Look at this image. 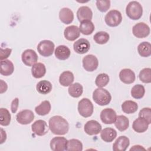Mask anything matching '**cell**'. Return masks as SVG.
<instances>
[{
    "mask_svg": "<svg viewBox=\"0 0 151 151\" xmlns=\"http://www.w3.org/2000/svg\"><path fill=\"white\" fill-rule=\"evenodd\" d=\"M48 124L50 130L56 135H64L67 133L69 130L68 122L60 116H54L51 117Z\"/></svg>",
    "mask_w": 151,
    "mask_h": 151,
    "instance_id": "6da1fadb",
    "label": "cell"
},
{
    "mask_svg": "<svg viewBox=\"0 0 151 151\" xmlns=\"http://www.w3.org/2000/svg\"><path fill=\"white\" fill-rule=\"evenodd\" d=\"M93 99L96 103L103 106L110 103L111 100V96L106 89L98 87L93 91Z\"/></svg>",
    "mask_w": 151,
    "mask_h": 151,
    "instance_id": "7a4b0ae2",
    "label": "cell"
},
{
    "mask_svg": "<svg viewBox=\"0 0 151 151\" xmlns=\"http://www.w3.org/2000/svg\"><path fill=\"white\" fill-rule=\"evenodd\" d=\"M126 13L131 19L137 20L142 16L143 8L139 2L130 1L126 6Z\"/></svg>",
    "mask_w": 151,
    "mask_h": 151,
    "instance_id": "3957f363",
    "label": "cell"
},
{
    "mask_svg": "<svg viewBox=\"0 0 151 151\" xmlns=\"http://www.w3.org/2000/svg\"><path fill=\"white\" fill-rule=\"evenodd\" d=\"M77 108L79 114L83 117H88L91 116L94 110L93 103L87 98H83L79 101Z\"/></svg>",
    "mask_w": 151,
    "mask_h": 151,
    "instance_id": "277c9868",
    "label": "cell"
},
{
    "mask_svg": "<svg viewBox=\"0 0 151 151\" xmlns=\"http://www.w3.org/2000/svg\"><path fill=\"white\" fill-rule=\"evenodd\" d=\"M104 21L108 26L115 27L122 22V16L120 11L115 9L111 10L106 15Z\"/></svg>",
    "mask_w": 151,
    "mask_h": 151,
    "instance_id": "5b68a950",
    "label": "cell"
},
{
    "mask_svg": "<svg viewBox=\"0 0 151 151\" xmlns=\"http://www.w3.org/2000/svg\"><path fill=\"white\" fill-rule=\"evenodd\" d=\"M55 45L52 41L50 40H42L39 42L37 45V50L40 55L43 57L51 56L54 50Z\"/></svg>",
    "mask_w": 151,
    "mask_h": 151,
    "instance_id": "8992f818",
    "label": "cell"
},
{
    "mask_svg": "<svg viewBox=\"0 0 151 151\" xmlns=\"http://www.w3.org/2000/svg\"><path fill=\"white\" fill-rule=\"evenodd\" d=\"M132 32L138 38H145L150 34V28L145 22H139L133 27Z\"/></svg>",
    "mask_w": 151,
    "mask_h": 151,
    "instance_id": "52a82bcc",
    "label": "cell"
},
{
    "mask_svg": "<svg viewBox=\"0 0 151 151\" xmlns=\"http://www.w3.org/2000/svg\"><path fill=\"white\" fill-rule=\"evenodd\" d=\"M82 63L83 67L85 70L90 72L96 70L99 65L97 58L92 54H88L83 57Z\"/></svg>",
    "mask_w": 151,
    "mask_h": 151,
    "instance_id": "ba28073f",
    "label": "cell"
},
{
    "mask_svg": "<svg viewBox=\"0 0 151 151\" xmlns=\"http://www.w3.org/2000/svg\"><path fill=\"white\" fill-rule=\"evenodd\" d=\"M23 63L27 66H32L38 61V55L36 52L32 49L25 50L21 55Z\"/></svg>",
    "mask_w": 151,
    "mask_h": 151,
    "instance_id": "9c48e42d",
    "label": "cell"
},
{
    "mask_svg": "<svg viewBox=\"0 0 151 151\" xmlns=\"http://www.w3.org/2000/svg\"><path fill=\"white\" fill-rule=\"evenodd\" d=\"M34 119V114L30 110H23L16 116L17 121L21 124L25 125L31 123Z\"/></svg>",
    "mask_w": 151,
    "mask_h": 151,
    "instance_id": "30bf717a",
    "label": "cell"
},
{
    "mask_svg": "<svg viewBox=\"0 0 151 151\" xmlns=\"http://www.w3.org/2000/svg\"><path fill=\"white\" fill-rule=\"evenodd\" d=\"M100 117L103 123L106 124H111L114 123L117 117V114L113 109L107 108L101 111Z\"/></svg>",
    "mask_w": 151,
    "mask_h": 151,
    "instance_id": "8fae6325",
    "label": "cell"
},
{
    "mask_svg": "<svg viewBox=\"0 0 151 151\" xmlns=\"http://www.w3.org/2000/svg\"><path fill=\"white\" fill-rule=\"evenodd\" d=\"M48 128L45 121L37 120L31 125V130L37 136H44L48 132Z\"/></svg>",
    "mask_w": 151,
    "mask_h": 151,
    "instance_id": "7c38bea8",
    "label": "cell"
},
{
    "mask_svg": "<svg viewBox=\"0 0 151 151\" xmlns=\"http://www.w3.org/2000/svg\"><path fill=\"white\" fill-rule=\"evenodd\" d=\"M67 141L64 137H54L50 141V148L53 151L66 150Z\"/></svg>",
    "mask_w": 151,
    "mask_h": 151,
    "instance_id": "4fadbf2b",
    "label": "cell"
},
{
    "mask_svg": "<svg viewBox=\"0 0 151 151\" xmlns=\"http://www.w3.org/2000/svg\"><path fill=\"white\" fill-rule=\"evenodd\" d=\"M101 125L96 120H91L88 121L84 126V132L88 135H96L101 130Z\"/></svg>",
    "mask_w": 151,
    "mask_h": 151,
    "instance_id": "5bb4252c",
    "label": "cell"
},
{
    "mask_svg": "<svg viewBox=\"0 0 151 151\" xmlns=\"http://www.w3.org/2000/svg\"><path fill=\"white\" fill-rule=\"evenodd\" d=\"M90 48V42L85 38H80L76 41L73 44L74 50L79 54H83L87 52Z\"/></svg>",
    "mask_w": 151,
    "mask_h": 151,
    "instance_id": "9a60e30c",
    "label": "cell"
},
{
    "mask_svg": "<svg viewBox=\"0 0 151 151\" xmlns=\"http://www.w3.org/2000/svg\"><path fill=\"white\" fill-rule=\"evenodd\" d=\"M119 78L124 84H132L134 81L136 76L131 69L124 68L119 73Z\"/></svg>",
    "mask_w": 151,
    "mask_h": 151,
    "instance_id": "2e32d148",
    "label": "cell"
},
{
    "mask_svg": "<svg viewBox=\"0 0 151 151\" xmlns=\"http://www.w3.org/2000/svg\"><path fill=\"white\" fill-rule=\"evenodd\" d=\"M129 145V139L125 136H120L113 143V150L114 151H125Z\"/></svg>",
    "mask_w": 151,
    "mask_h": 151,
    "instance_id": "e0dca14e",
    "label": "cell"
},
{
    "mask_svg": "<svg viewBox=\"0 0 151 151\" xmlns=\"http://www.w3.org/2000/svg\"><path fill=\"white\" fill-rule=\"evenodd\" d=\"M80 31L79 28L76 25H70L66 27L64 31L65 38L70 41L76 40L80 37Z\"/></svg>",
    "mask_w": 151,
    "mask_h": 151,
    "instance_id": "ac0fdd59",
    "label": "cell"
},
{
    "mask_svg": "<svg viewBox=\"0 0 151 151\" xmlns=\"http://www.w3.org/2000/svg\"><path fill=\"white\" fill-rule=\"evenodd\" d=\"M77 17L80 22L92 19L93 12L91 9L87 6H80L77 12Z\"/></svg>",
    "mask_w": 151,
    "mask_h": 151,
    "instance_id": "d6986e66",
    "label": "cell"
},
{
    "mask_svg": "<svg viewBox=\"0 0 151 151\" xmlns=\"http://www.w3.org/2000/svg\"><path fill=\"white\" fill-rule=\"evenodd\" d=\"M59 18L64 24H71L74 19L73 12L68 8H63L59 12Z\"/></svg>",
    "mask_w": 151,
    "mask_h": 151,
    "instance_id": "ffe728a7",
    "label": "cell"
},
{
    "mask_svg": "<svg viewBox=\"0 0 151 151\" xmlns=\"http://www.w3.org/2000/svg\"><path fill=\"white\" fill-rule=\"evenodd\" d=\"M149 127V124L147 121L141 117L136 119L134 120L132 124L133 129L137 133H143L146 132Z\"/></svg>",
    "mask_w": 151,
    "mask_h": 151,
    "instance_id": "44dd1931",
    "label": "cell"
},
{
    "mask_svg": "<svg viewBox=\"0 0 151 151\" xmlns=\"http://www.w3.org/2000/svg\"><path fill=\"white\" fill-rule=\"evenodd\" d=\"M116 136L117 132L111 127L104 128L100 132V137L105 142H111Z\"/></svg>",
    "mask_w": 151,
    "mask_h": 151,
    "instance_id": "7402d4cb",
    "label": "cell"
},
{
    "mask_svg": "<svg viewBox=\"0 0 151 151\" xmlns=\"http://www.w3.org/2000/svg\"><path fill=\"white\" fill-rule=\"evenodd\" d=\"M55 56L60 60H65L68 59L71 54L70 50L65 45H61L58 46L54 51Z\"/></svg>",
    "mask_w": 151,
    "mask_h": 151,
    "instance_id": "603a6c76",
    "label": "cell"
},
{
    "mask_svg": "<svg viewBox=\"0 0 151 151\" xmlns=\"http://www.w3.org/2000/svg\"><path fill=\"white\" fill-rule=\"evenodd\" d=\"M14 71L13 63L9 60H1V70L0 73L4 76L11 75Z\"/></svg>",
    "mask_w": 151,
    "mask_h": 151,
    "instance_id": "cb8c5ba5",
    "label": "cell"
},
{
    "mask_svg": "<svg viewBox=\"0 0 151 151\" xmlns=\"http://www.w3.org/2000/svg\"><path fill=\"white\" fill-rule=\"evenodd\" d=\"M74 77L72 72L65 71L63 72L59 77V82L64 87L70 86L74 81Z\"/></svg>",
    "mask_w": 151,
    "mask_h": 151,
    "instance_id": "d4e9b609",
    "label": "cell"
},
{
    "mask_svg": "<svg viewBox=\"0 0 151 151\" xmlns=\"http://www.w3.org/2000/svg\"><path fill=\"white\" fill-rule=\"evenodd\" d=\"M31 73L32 76L36 78H40L44 77L46 73L45 65L41 63L34 64L31 68Z\"/></svg>",
    "mask_w": 151,
    "mask_h": 151,
    "instance_id": "484cf974",
    "label": "cell"
},
{
    "mask_svg": "<svg viewBox=\"0 0 151 151\" xmlns=\"http://www.w3.org/2000/svg\"><path fill=\"white\" fill-rule=\"evenodd\" d=\"M115 127L120 132H123L128 129L129 126V119L123 115L117 116L114 122Z\"/></svg>",
    "mask_w": 151,
    "mask_h": 151,
    "instance_id": "4316f807",
    "label": "cell"
},
{
    "mask_svg": "<svg viewBox=\"0 0 151 151\" xmlns=\"http://www.w3.org/2000/svg\"><path fill=\"white\" fill-rule=\"evenodd\" d=\"M94 24L90 20H86L81 22L79 27L80 32L86 35L91 34L94 31Z\"/></svg>",
    "mask_w": 151,
    "mask_h": 151,
    "instance_id": "83f0119b",
    "label": "cell"
},
{
    "mask_svg": "<svg viewBox=\"0 0 151 151\" xmlns=\"http://www.w3.org/2000/svg\"><path fill=\"white\" fill-rule=\"evenodd\" d=\"M52 88L51 83L45 80L39 81L36 86L37 91L41 94H47L51 92Z\"/></svg>",
    "mask_w": 151,
    "mask_h": 151,
    "instance_id": "f1b7e54d",
    "label": "cell"
},
{
    "mask_svg": "<svg viewBox=\"0 0 151 151\" xmlns=\"http://www.w3.org/2000/svg\"><path fill=\"white\" fill-rule=\"evenodd\" d=\"M68 92L70 96L74 98L80 97L83 92V87L82 85L78 83L71 84L68 89Z\"/></svg>",
    "mask_w": 151,
    "mask_h": 151,
    "instance_id": "f546056e",
    "label": "cell"
},
{
    "mask_svg": "<svg viewBox=\"0 0 151 151\" xmlns=\"http://www.w3.org/2000/svg\"><path fill=\"white\" fill-rule=\"evenodd\" d=\"M138 109L137 103L132 100H126L122 104V111L126 114H132L135 113Z\"/></svg>",
    "mask_w": 151,
    "mask_h": 151,
    "instance_id": "4dcf8cb0",
    "label": "cell"
},
{
    "mask_svg": "<svg viewBox=\"0 0 151 151\" xmlns=\"http://www.w3.org/2000/svg\"><path fill=\"white\" fill-rule=\"evenodd\" d=\"M51 109V104L49 101L45 100L41 103V104L35 108V111L40 116H45L48 114Z\"/></svg>",
    "mask_w": 151,
    "mask_h": 151,
    "instance_id": "1f68e13d",
    "label": "cell"
},
{
    "mask_svg": "<svg viewBox=\"0 0 151 151\" xmlns=\"http://www.w3.org/2000/svg\"><path fill=\"white\" fill-rule=\"evenodd\" d=\"M139 54L143 57H147L151 55V45L150 42L144 41L139 44L137 47Z\"/></svg>",
    "mask_w": 151,
    "mask_h": 151,
    "instance_id": "d6a6232c",
    "label": "cell"
},
{
    "mask_svg": "<svg viewBox=\"0 0 151 151\" xmlns=\"http://www.w3.org/2000/svg\"><path fill=\"white\" fill-rule=\"evenodd\" d=\"M83 150V144L78 139H71L67 141L66 150L68 151H81Z\"/></svg>",
    "mask_w": 151,
    "mask_h": 151,
    "instance_id": "836d02e7",
    "label": "cell"
},
{
    "mask_svg": "<svg viewBox=\"0 0 151 151\" xmlns=\"http://www.w3.org/2000/svg\"><path fill=\"white\" fill-rule=\"evenodd\" d=\"M145 93V89L143 85L137 84L134 85L131 90V96L136 99H142Z\"/></svg>",
    "mask_w": 151,
    "mask_h": 151,
    "instance_id": "e575fe53",
    "label": "cell"
},
{
    "mask_svg": "<svg viewBox=\"0 0 151 151\" xmlns=\"http://www.w3.org/2000/svg\"><path fill=\"white\" fill-rule=\"evenodd\" d=\"M11 120L9 111L5 108L0 109V124L3 126H7L10 124Z\"/></svg>",
    "mask_w": 151,
    "mask_h": 151,
    "instance_id": "d590c367",
    "label": "cell"
},
{
    "mask_svg": "<svg viewBox=\"0 0 151 151\" xmlns=\"http://www.w3.org/2000/svg\"><path fill=\"white\" fill-rule=\"evenodd\" d=\"M109 34L105 31H99L96 33L93 37L94 41L98 44H104L109 40Z\"/></svg>",
    "mask_w": 151,
    "mask_h": 151,
    "instance_id": "8d00e7d4",
    "label": "cell"
},
{
    "mask_svg": "<svg viewBox=\"0 0 151 151\" xmlns=\"http://www.w3.org/2000/svg\"><path fill=\"white\" fill-rule=\"evenodd\" d=\"M109 76L106 73L99 74L96 78L95 84L100 88H102L107 85L109 82Z\"/></svg>",
    "mask_w": 151,
    "mask_h": 151,
    "instance_id": "74e56055",
    "label": "cell"
},
{
    "mask_svg": "<svg viewBox=\"0 0 151 151\" xmlns=\"http://www.w3.org/2000/svg\"><path fill=\"white\" fill-rule=\"evenodd\" d=\"M139 78L144 83H150L151 82V69L150 68L142 69L139 73Z\"/></svg>",
    "mask_w": 151,
    "mask_h": 151,
    "instance_id": "f35d334b",
    "label": "cell"
},
{
    "mask_svg": "<svg viewBox=\"0 0 151 151\" xmlns=\"http://www.w3.org/2000/svg\"><path fill=\"white\" fill-rule=\"evenodd\" d=\"M139 117L145 119L149 124L151 123V110L149 107H145L141 109L139 113Z\"/></svg>",
    "mask_w": 151,
    "mask_h": 151,
    "instance_id": "ab89813d",
    "label": "cell"
},
{
    "mask_svg": "<svg viewBox=\"0 0 151 151\" xmlns=\"http://www.w3.org/2000/svg\"><path fill=\"white\" fill-rule=\"evenodd\" d=\"M96 6L97 9L102 12H106L110 7V1L109 0H103L97 1Z\"/></svg>",
    "mask_w": 151,
    "mask_h": 151,
    "instance_id": "60d3db41",
    "label": "cell"
},
{
    "mask_svg": "<svg viewBox=\"0 0 151 151\" xmlns=\"http://www.w3.org/2000/svg\"><path fill=\"white\" fill-rule=\"evenodd\" d=\"M12 49L6 48L5 49H3L2 48H1V55H0V59L1 60H4L7 58L11 54Z\"/></svg>",
    "mask_w": 151,
    "mask_h": 151,
    "instance_id": "b9f144b4",
    "label": "cell"
},
{
    "mask_svg": "<svg viewBox=\"0 0 151 151\" xmlns=\"http://www.w3.org/2000/svg\"><path fill=\"white\" fill-rule=\"evenodd\" d=\"M18 103H19V99L18 97L15 98L12 103H11V110L12 113H16V111L18 110Z\"/></svg>",
    "mask_w": 151,
    "mask_h": 151,
    "instance_id": "7bdbcfd3",
    "label": "cell"
},
{
    "mask_svg": "<svg viewBox=\"0 0 151 151\" xmlns=\"http://www.w3.org/2000/svg\"><path fill=\"white\" fill-rule=\"evenodd\" d=\"M8 88L7 84L4 81L2 80H1V93H3L6 91Z\"/></svg>",
    "mask_w": 151,
    "mask_h": 151,
    "instance_id": "ee69618b",
    "label": "cell"
},
{
    "mask_svg": "<svg viewBox=\"0 0 151 151\" xmlns=\"http://www.w3.org/2000/svg\"><path fill=\"white\" fill-rule=\"evenodd\" d=\"M1 144H2L6 139V134L5 133V131H4V130L2 129H1Z\"/></svg>",
    "mask_w": 151,
    "mask_h": 151,
    "instance_id": "f6af8a7d",
    "label": "cell"
},
{
    "mask_svg": "<svg viewBox=\"0 0 151 151\" xmlns=\"http://www.w3.org/2000/svg\"><path fill=\"white\" fill-rule=\"evenodd\" d=\"M145 150V148L142 147L140 145H134L130 149V150Z\"/></svg>",
    "mask_w": 151,
    "mask_h": 151,
    "instance_id": "bcb514c9",
    "label": "cell"
}]
</instances>
